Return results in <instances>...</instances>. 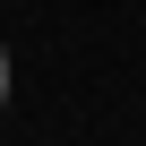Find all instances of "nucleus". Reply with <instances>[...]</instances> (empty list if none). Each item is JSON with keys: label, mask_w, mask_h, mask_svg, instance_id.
I'll return each mask as SVG.
<instances>
[{"label": "nucleus", "mask_w": 146, "mask_h": 146, "mask_svg": "<svg viewBox=\"0 0 146 146\" xmlns=\"http://www.w3.org/2000/svg\"><path fill=\"white\" fill-rule=\"evenodd\" d=\"M9 95H17V52L0 43V112H9Z\"/></svg>", "instance_id": "1"}]
</instances>
